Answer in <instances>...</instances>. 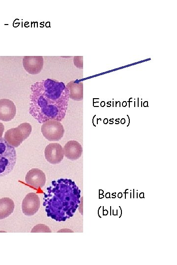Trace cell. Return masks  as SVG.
<instances>
[{"mask_svg":"<svg viewBox=\"0 0 177 265\" xmlns=\"http://www.w3.org/2000/svg\"><path fill=\"white\" fill-rule=\"evenodd\" d=\"M81 190L68 179L54 180L44 192L47 216L58 222L72 217L80 203Z\"/></svg>","mask_w":177,"mask_h":265,"instance_id":"2","label":"cell"},{"mask_svg":"<svg viewBox=\"0 0 177 265\" xmlns=\"http://www.w3.org/2000/svg\"><path fill=\"white\" fill-rule=\"evenodd\" d=\"M41 131L43 136L50 141L59 140L64 133L63 125L59 121L55 120L44 122L41 126Z\"/></svg>","mask_w":177,"mask_h":265,"instance_id":"5","label":"cell"},{"mask_svg":"<svg viewBox=\"0 0 177 265\" xmlns=\"http://www.w3.org/2000/svg\"><path fill=\"white\" fill-rule=\"evenodd\" d=\"M25 182L28 185L38 189L44 186L46 176L41 170L36 168H32L27 172Z\"/></svg>","mask_w":177,"mask_h":265,"instance_id":"9","label":"cell"},{"mask_svg":"<svg viewBox=\"0 0 177 265\" xmlns=\"http://www.w3.org/2000/svg\"><path fill=\"white\" fill-rule=\"evenodd\" d=\"M30 90L29 113L38 123L64 119L69 91L63 82L47 79L34 82Z\"/></svg>","mask_w":177,"mask_h":265,"instance_id":"1","label":"cell"},{"mask_svg":"<svg viewBox=\"0 0 177 265\" xmlns=\"http://www.w3.org/2000/svg\"><path fill=\"white\" fill-rule=\"evenodd\" d=\"M44 155L46 159L49 163L53 164H58L63 159V148L59 143H50L45 147Z\"/></svg>","mask_w":177,"mask_h":265,"instance_id":"7","label":"cell"},{"mask_svg":"<svg viewBox=\"0 0 177 265\" xmlns=\"http://www.w3.org/2000/svg\"><path fill=\"white\" fill-rule=\"evenodd\" d=\"M44 65L42 56H25L23 65L25 71L30 74L36 75L40 73Z\"/></svg>","mask_w":177,"mask_h":265,"instance_id":"8","label":"cell"},{"mask_svg":"<svg viewBox=\"0 0 177 265\" xmlns=\"http://www.w3.org/2000/svg\"><path fill=\"white\" fill-rule=\"evenodd\" d=\"M16 152L4 138H0V177L9 174L16 162Z\"/></svg>","mask_w":177,"mask_h":265,"instance_id":"3","label":"cell"},{"mask_svg":"<svg viewBox=\"0 0 177 265\" xmlns=\"http://www.w3.org/2000/svg\"><path fill=\"white\" fill-rule=\"evenodd\" d=\"M63 151L66 158L71 160H75L81 157L83 150L79 142L70 140L65 144Z\"/></svg>","mask_w":177,"mask_h":265,"instance_id":"11","label":"cell"},{"mask_svg":"<svg viewBox=\"0 0 177 265\" xmlns=\"http://www.w3.org/2000/svg\"><path fill=\"white\" fill-rule=\"evenodd\" d=\"M15 208L13 200L8 197L0 199V219H4L12 214Z\"/></svg>","mask_w":177,"mask_h":265,"instance_id":"12","label":"cell"},{"mask_svg":"<svg viewBox=\"0 0 177 265\" xmlns=\"http://www.w3.org/2000/svg\"><path fill=\"white\" fill-rule=\"evenodd\" d=\"M40 201L38 195L34 192L28 193L22 201V210L27 216H32L38 211Z\"/></svg>","mask_w":177,"mask_h":265,"instance_id":"6","label":"cell"},{"mask_svg":"<svg viewBox=\"0 0 177 265\" xmlns=\"http://www.w3.org/2000/svg\"><path fill=\"white\" fill-rule=\"evenodd\" d=\"M32 131L31 125L27 122L20 124L17 127L7 130L4 138L7 143L14 147H18L29 137Z\"/></svg>","mask_w":177,"mask_h":265,"instance_id":"4","label":"cell"},{"mask_svg":"<svg viewBox=\"0 0 177 265\" xmlns=\"http://www.w3.org/2000/svg\"><path fill=\"white\" fill-rule=\"evenodd\" d=\"M4 130V125L2 123L0 122V138H1V136H2Z\"/></svg>","mask_w":177,"mask_h":265,"instance_id":"15","label":"cell"},{"mask_svg":"<svg viewBox=\"0 0 177 265\" xmlns=\"http://www.w3.org/2000/svg\"><path fill=\"white\" fill-rule=\"evenodd\" d=\"M83 83L71 81L66 85L69 91V98L75 101H81L83 98Z\"/></svg>","mask_w":177,"mask_h":265,"instance_id":"13","label":"cell"},{"mask_svg":"<svg viewBox=\"0 0 177 265\" xmlns=\"http://www.w3.org/2000/svg\"><path fill=\"white\" fill-rule=\"evenodd\" d=\"M16 114L14 102L8 99H0V120L5 122L12 120Z\"/></svg>","mask_w":177,"mask_h":265,"instance_id":"10","label":"cell"},{"mask_svg":"<svg viewBox=\"0 0 177 265\" xmlns=\"http://www.w3.org/2000/svg\"><path fill=\"white\" fill-rule=\"evenodd\" d=\"M31 232H46L51 233V231L49 227L44 224H37L33 227Z\"/></svg>","mask_w":177,"mask_h":265,"instance_id":"14","label":"cell"}]
</instances>
